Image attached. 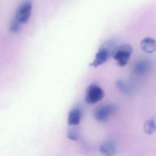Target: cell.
I'll return each mask as SVG.
<instances>
[{"instance_id":"3","label":"cell","mask_w":156,"mask_h":156,"mask_svg":"<svg viewBox=\"0 0 156 156\" xmlns=\"http://www.w3.org/2000/svg\"><path fill=\"white\" fill-rule=\"evenodd\" d=\"M132 52L133 49L131 45L129 44H122L116 47L112 57L119 66L124 67L128 63Z\"/></svg>"},{"instance_id":"10","label":"cell","mask_w":156,"mask_h":156,"mask_svg":"<svg viewBox=\"0 0 156 156\" xmlns=\"http://www.w3.org/2000/svg\"><path fill=\"white\" fill-rule=\"evenodd\" d=\"M144 130L145 133L147 135L153 134L156 130L155 119L151 118L146 121L144 125Z\"/></svg>"},{"instance_id":"11","label":"cell","mask_w":156,"mask_h":156,"mask_svg":"<svg viewBox=\"0 0 156 156\" xmlns=\"http://www.w3.org/2000/svg\"><path fill=\"white\" fill-rule=\"evenodd\" d=\"M67 137L71 140H77L79 139V133L76 129L72 128L67 133Z\"/></svg>"},{"instance_id":"5","label":"cell","mask_w":156,"mask_h":156,"mask_svg":"<svg viewBox=\"0 0 156 156\" xmlns=\"http://www.w3.org/2000/svg\"><path fill=\"white\" fill-rule=\"evenodd\" d=\"M116 110V106L114 105H107L101 106L95 111L94 114L95 119L98 122H105Z\"/></svg>"},{"instance_id":"6","label":"cell","mask_w":156,"mask_h":156,"mask_svg":"<svg viewBox=\"0 0 156 156\" xmlns=\"http://www.w3.org/2000/svg\"><path fill=\"white\" fill-rule=\"evenodd\" d=\"M99 150L106 156H113L117 152L116 144L113 140H107L101 144Z\"/></svg>"},{"instance_id":"9","label":"cell","mask_w":156,"mask_h":156,"mask_svg":"<svg viewBox=\"0 0 156 156\" xmlns=\"http://www.w3.org/2000/svg\"><path fill=\"white\" fill-rule=\"evenodd\" d=\"M140 47L144 52L152 53L156 51V41L150 37L144 38L140 42Z\"/></svg>"},{"instance_id":"1","label":"cell","mask_w":156,"mask_h":156,"mask_svg":"<svg viewBox=\"0 0 156 156\" xmlns=\"http://www.w3.org/2000/svg\"><path fill=\"white\" fill-rule=\"evenodd\" d=\"M116 47V43L114 40H109L105 41L98 49L94 60L89 66L97 67L106 62L112 57L113 52Z\"/></svg>"},{"instance_id":"4","label":"cell","mask_w":156,"mask_h":156,"mask_svg":"<svg viewBox=\"0 0 156 156\" xmlns=\"http://www.w3.org/2000/svg\"><path fill=\"white\" fill-rule=\"evenodd\" d=\"M105 95V92L101 87L97 85L92 84L87 89L85 100L87 104L94 105L102 100Z\"/></svg>"},{"instance_id":"8","label":"cell","mask_w":156,"mask_h":156,"mask_svg":"<svg viewBox=\"0 0 156 156\" xmlns=\"http://www.w3.org/2000/svg\"><path fill=\"white\" fill-rule=\"evenodd\" d=\"M82 116V111L79 108H73L68 114L67 123L69 126H77L81 122Z\"/></svg>"},{"instance_id":"2","label":"cell","mask_w":156,"mask_h":156,"mask_svg":"<svg viewBox=\"0 0 156 156\" xmlns=\"http://www.w3.org/2000/svg\"><path fill=\"white\" fill-rule=\"evenodd\" d=\"M33 9L31 0H24L20 4L15 13L12 21L22 27V25L29 21Z\"/></svg>"},{"instance_id":"7","label":"cell","mask_w":156,"mask_h":156,"mask_svg":"<svg viewBox=\"0 0 156 156\" xmlns=\"http://www.w3.org/2000/svg\"><path fill=\"white\" fill-rule=\"evenodd\" d=\"M151 62L148 59H142L136 63L133 67L135 74L142 75L145 74L151 68Z\"/></svg>"}]
</instances>
